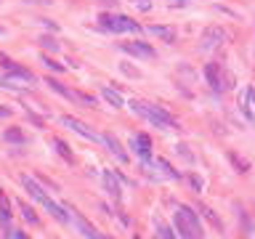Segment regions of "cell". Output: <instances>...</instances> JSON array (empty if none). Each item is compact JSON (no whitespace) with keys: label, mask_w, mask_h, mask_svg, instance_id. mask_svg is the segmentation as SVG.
I'll return each mask as SVG.
<instances>
[{"label":"cell","mask_w":255,"mask_h":239,"mask_svg":"<svg viewBox=\"0 0 255 239\" xmlns=\"http://www.w3.org/2000/svg\"><path fill=\"white\" fill-rule=\"evenodd\" d=\"M173 226L178 229V234L186 237V239H200V237H202L200 218L194 215V210H191V207H178V210H175Z\"/></svg>","instance_id":"1"},{"label":"cell","mask_w":255,"mask_h":239,"mask_svg":"<svg viewBox=\"0 0 255 239\" xmlns=\"http://www.w3.org/2000/svg\"><path fill=\"white\" fill-rule=\"evenodd\" d=\"M130 109L136 112V115H141L144 120H149V122H154L157 128H178V125L173 122V117L168 115V112H162L160 106L154 104H146V101H130Z\"/></svg>","instance_id":"2"},{"label":"cell","mask_w":255,"mask_h":239,"mask_svg":"<svg viewBox=\"0 0 255 239\" xmlns=\"http://www.w3.org/2000/svg\"><path fill=\"white\" fill-rule=\"evenodd\" d=\"M99 24L104 27V30H109V32H141V27L136 24L133 19H128V16L104 14V16H99Z\"/></svg>","instance_id":"3"},{"label":"cell","mask_w":255,"mask_h":239,"mask_svg":"<svg viewBox=\"0 0 255 239\" xmlns=\"http://www.w3.org/2000/svg\"><path fill=\"white\" fill-rule=\"evenodd\" d=\"M205 80L213 90H218V93L229 88V77H226V69H223L221 61H210V64L205 67Z\"/></svg>","instance_id":"4"},{"label":"cell","mask_w":255,"mask_h":239,"mask_svg":"<svg viewBox=\"0 0 255 239\" xmlns=\"http://www.w3.org/2000/svg\"><path fill=\"white\" fill-rule=\"evenodd\" d=\"M48 85L56 90V93H61L64 99H69V101H75V104H80V106H96V99L93 96H85V93H77V90H72V88H67V85H61L59 80H51L48 77Z\"/></svg>","instance_id":"5"},{"label":"cell","mask_w":255,"mask_h":239,"mask_svg":"<svg viewBox=\"0 0 255 239\" xmlns=\"http://www.w3.org/2000/svg\"><path fill=\"white\" fill-rule=\"evenodd\" d=\"M120 48L125 51V53L136 56V59H154L157 56V51L146 43H120Z\"/></svg>","instance_id":"6"},{"label":"cell","mask_w":255,"mask_h":239,"mask_svg":"<svg viewBox=\"0 0 255 239\" xmlns=\"http://www.w3.org/2000/svg\"><path fill=\"white\" fill-rule=\"evenodd\" d=\"M69 215H72V223H75V226H77V231H80V234H83V237H93V239H99V237H101V234H99V231H96V229H93V226H90V223H88V221H85V218H83V215H80V213H77V210H75V207H69Z\"/></svg>","instance_id":"7"},{"label":"cell","mask_w":255,"mask_h":239,"mask_svg":"<svg viewBox=\"0 0 255 239\" xmlns=\"http://www.w3.org/2000/svg\"><path fill=\"white\" fill-rule=\"evenodd\" d=\"M61 122L67 125V128H72L75 133H80V136H85V138H90V141H101V136H96L90 128H85V125L80 122V120H75V117H61Z\"/></svg>","instance_id":"8"},{"label":"cell","mask_w":255,"mask_h":239,"mask_svg":"<svg viewBox=\"0 0 255 239\" xmlns=\"http://www.w3.org/2000/svg\"><path fill=\"white\" fill-rule=\"evenodd\" d=\"M136 152H138L141 157H144V162L146 165H152V141H149V136L146 133H138L136 136Z\"/></svg>","instance_id":"9"},{"label":"cell","mask_w":255,"mask_h":239,"mask_svg":"<svg viewBox=\"0 0 255 239\" xmlns=\"http://www.w3.org/2000/svg\"><path fill=\"white\" fill-rule=\"evenodd\" d=\"M101 141H104V144L109 146V152H112V154H115L117 159H120V162H128V152L122 149V146H120V141H117V138H115V136H112V133L101 136Z\"/></svg>","instance_id":"10"},{"label":"cell","mask_w":255,"mask_h":239,"mask_svg":"<svg viewBox=\"0 0 255 239\" xmlns=\"http://www.w3.org/2000/svg\"><path fill=\"white\" fill-rule=\"evenodd\" d=\"M21 186H24V189L30 191V194L35 197L37 202H45V199H48V194H45V191L40 189V184H37L35 178H30V175H21Z\"/></svg>","instance_id":"11"},{"label":"cell","mask_w":255,"mask_h":239,"mask_svg":"<svg viewBox=\"0 0 255 239\" xmlns=\"http://www.w3.org/2000/svg\"><path fill=\"white\" fill-rule=\"evenodd\" d=\"M239 106H242V112H245V117H247V120H253V117H255V112H253V106H255V88H245Z\"/></svg>","instance_id":"12"},{"label":"cell","mask_w":255,"mask_h":239,"mask_svg":"<svg viewBox=\"0 0 255 239\" xmlns=\"http://www.w3.org/2000/svg\"><path fill=\"white\" fill-rule=\"evenodd\" d=\"M104 186H106V191H109V194H112V199H117V202H120L122 191H120V181L115 178V173H109V170H104Z\"/></svg>","instance_id":"13"},{"label":"cell","mask_w":255,"mask_h":239,"mask_svg":"<svg viewBox=\"0 0 255 239\" xmlns=\"http://www.w3.org/2000/svg\"><path fill=\"white\" fill-rule=\"evenodd\" d=\"M221 43H223V30H207V32H205V43H202V48L210 51V45H213V48H218Z\"/></svg>","instance_id":"14"},{"label":"cell","mask_w":255,"mask_h":239,"mask_svg":"<svg viewBox=\"0 0 255 239\" xmlns=\"http://www.w3.org/2000/svg\"><path fill=\"white\" fill-rule=\"evenodd\" d=\"M101 96H104V99L109 101L112 106H117V109H120V106H125V101H122V96L117 93L115 88H106V85H104V88H101Z\"/></svg>","instance_id":"15"},{"label":"cell","mask_w":255,"mask_h":239,"mask_svg":"<svg viewBox=\"0 0 255 239\" xmlns=\"http://www.w3.org/2000/svg\"><path fill=\"white\" fill-rule=\"evenodd\" d=\"M146 32H149V35H157V37H162V40H173V37H175V32L170 30V27H162V24H152V27H149V30H146Z\"/></svg>","instance_id":"16"},{"label":"cell","mask_w":255,"mask_h":239,"mask_svg":"<svg viewBox=\"0 0 255 239\" xmlns=\"http://www.w3.org/2000/svg\"><path fill=\"white\" fill-rule=\"evenodd\" d=\"M0 221H3L5 229L11 226V207H8V199H5L3 191H0Z\"/></svg>","instance_id":"17"},{"label":"cell","mask_w":255,"mask_h":239,"mask_svg":"<svg viewBox=\"0 0 255 239\" xmlns=\"http://www.w3.org/2000/svg\"><path fill=\"white\" fill-rule=\"evenodd\" d=\"M3 138L8 141V144H24V141H27V136L21 133L19 128H8V130L3 133Z\"/></svg>","instance_id":"18"},{"label":"cell","mask_w":255,"mask_h":239,"mask_svg":"<svg viewBox=\"0 0 255 239\" xmlns=\"http://www.w3.org/2000/svg\"><path fill=\"white\" fill-rule=\"evenodd\" d=\"M19 207H21V215L27 218V223H32V226H37V223H40V218H37V215L32 213V207H30V205H24V202H21Z\"/></svg>","instance_id":"19"},{"label":"cell","mask_w":255,"mask_h":239,"mask_svg":"<svg viewBox=\"0 0 255 239\" xmlns=\"http://www.w3.org/2000/svg\"><path fill=\"white\" fill-rule=\"evenodd\" d=\"M157 168H160L162 170V173H165V175H170V178H178V170H173V168H170V165L165 162V159H157Z\"/></svg>","instance_id":"20"},{"label":"cell","mask_w":255,"mask_h":239,"mask_svg":"<svg viewBox=\"0 0 255 239\" xmlns=\"http://www.w3.org/2000/svg\"><path fill=\"white\" fill-rule=\"evenodd\" d=\"M56 144V152H59V154H64L67 159H69V162H75V157H72V152H69V146L64 144V141H53Z\"/></svg>","instance_id":"21"},{"label":"cell","mask_w":255,"mask_h":239,"mask_svg":"<svg viewBox=\"0 0 255 239\" xmlns=\"http://www.w3.org/2000/svg\"><path fill=\"white\" fill-rule=\"evenodd\" d=\"M189 184H191V189H194V191H202V189H205V181H202L200 175H189Z\"/></svg>","instance_id":"22"},{"label":"cell","mask_w":255,"mask_h":239,"mask_svg":"<svg viewBox=\"0 0 255 239\" xmlns=\"http://www.w3.org/2000/svg\"><path fill=\"white\" fill-rule=\"evenodd\" d=\"M43 61L51 67V69H56V72H64V64H59V61H53V59H48V56H43Z\"/></svg>","instance_id":"23"},{"label":"cell","mask_w":255,"mask_h":239,"mask_svg":"<svg viewBox=\"0 0 255 239\" xmlns=\"http://www.w3.org/2000/svg\"><path fill=\"white\" fill-rule=\"evenodd\" d=\"M191 0H168V5L170 8H181V5H189Z\"/></svg>","instance_id":"24"},{"label":"cell","mask_w":255,"mask_h":239,"mask_svg":"<svg viewBox=\"0 0 255 239\" xmlns=\"http://www.w3.org/2000/svg\"><path fill=\"white\" fill-rule=\"evenodd\" d=\"M160 237H173V229H168V226H160V231H157Z\"/></svg>","instance_id":"25"},{"label":"cell","mask_w":255,"mask_h":239,"mask_svg":"<svg viewBox=\"0 0 255 239\" xmlns=\"http://www.w3.org/2000/svg\"><path fill=\"white\" fill-rule=\"evenodd\" d=\"M122 72H125V75H133V77H138V72H136L133 67H128V64H122Z\"/></svg>","instance_id":"26"},{"label":"cell","mask_w":255,"mask_h":239,"mask_svg":"<svg viewBox=\"0 0 255 239\" xmlns=\"http://www.w3.org/2000/svg\"><path fill=\"white\" fill-rule=\"evenodd\" d=\"M5 234H8V237H21V239H24V231H14V229H8Z\"/></svg>","instance_id":"27"},{"label":"cell","mask_w":255,"mask_h":239,"mask_svg":"<svg viewBox=\"0 0 255 239\" xmlns=\"http://www.w3.org/2000/svg\"><path fill=\"white\" fill-rule=\"evenodd\" d=\"M8 115H11L8 109H0V117H8Z\"/></svg>","instance_id":"28"}]
</instances>
